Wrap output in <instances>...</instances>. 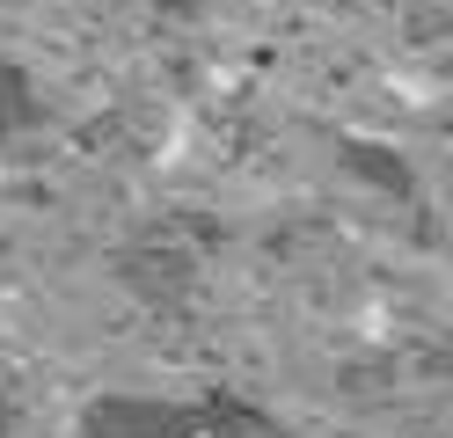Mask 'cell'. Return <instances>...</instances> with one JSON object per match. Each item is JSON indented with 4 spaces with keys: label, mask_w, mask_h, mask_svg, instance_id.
<instances>
[{
    "label": "cell",
    "mask_w": 453,
    "mask_h": 438,
    "mask_svg": "<svg viewBox=\"0 0 453 438\" xmlns=\"http://www.w3.org/2000/svg\"><path fill=\"white\" fill-rule=\"evenodd\" d=\"M44 117V103H37V81L15 66V58H0V146L8 139H22Z\"/></svg>",
    "instance_id": "1"
}]
</instances>
